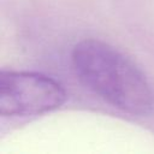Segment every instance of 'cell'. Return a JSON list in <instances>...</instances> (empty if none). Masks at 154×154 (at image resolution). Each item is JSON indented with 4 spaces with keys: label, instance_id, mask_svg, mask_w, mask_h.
Here are the masks:
<instances>
[{
    "label": "cell",
    "instance_id": "1",
    "mask_svg": "<svg viewBox=\"0 0 154 154\" xmlns=\"http://www.w3.org/2000/svg\"><path fill=\"white\" fill-rule=\"evenodd\" d=\"M72 69L79 82L116 108L144 116L153 107V91L143 72L122 52L100 40L76 43Z\"/></svg>",
    "mask_w": 154,
    "mask_h": 154
},
{
    "label": "cell",
    "instance_id": "2",
    "mask_svg": "<svg viewBox=\"0 0 154 154\" xmlns=\"http://www.w3.org/2000/svg\"><path fill=\"white\" fill-rule=\"evenodd\" d=\"M66 100L64 87L54 78L28 71L0 73V114L28 117L59 108Z\"/></svg>",
    "mask_w": 154,
    "mask_h": 154
}]
</instances>
